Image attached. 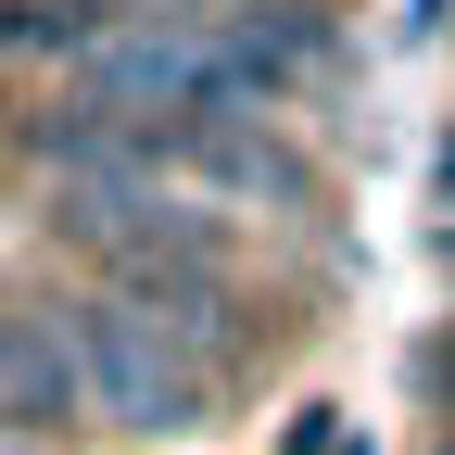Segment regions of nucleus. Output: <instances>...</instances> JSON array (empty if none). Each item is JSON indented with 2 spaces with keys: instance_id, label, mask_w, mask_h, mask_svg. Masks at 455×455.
<instances>
[{
  "instance_id": "f257e3e1",
  "label": "nucleus",
  "mask_w": 455,
  "mask_h": 455,
  "mask_svg": "<svg viewBox=\"0 0 455 455\" xmlns=\"http://www.w3.org/2000/svg\"><path fill=\"white\" fill-rule=\"evenodd\" d=\"M51 316H64V355H76V392H89L101 430H203L215 367L164 316H140L127 291H89V304H51Z\"/></svg>"
},
{
  "instance_id": "f03ea898",
  "label": "nucleus",
  "mask_w": 455,
  "mask_h": 455,
  "mask_svg": "<svg viewBox=\"0 0 455 455\" xmlns=\"http://www.w3.org/2000/svg\"><path fill=\"white\" fill-rule=\"evenodd\" d=\"M89 418L76 355H64V316H13L0 304V430H64Z\"/></svg>"
},
{
  "instance_id": "7ed1b4c3",
  "label": "nucleus",
  "mask_w": 455,
  "mask_h": 455,
  "mask_svg": "<svg viewBox=\"0 0 455 455\" xmlns=\"http://www.w3.org/2000/svg\"><path fill=\"white\" fill-rule=\"evenodd\" d=\"M0 455H26V443H0Z\"/></svg>"
}]
</instances>
